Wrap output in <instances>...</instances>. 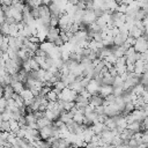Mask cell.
Wrapping results in <instances>:
<instances>
[{
	"label": "cell",
	"instance_id": "6da1fadb",
	"mask_svg": "<svg viewBox=\"0 0 148 148\" xmlns=\"http://www.w3.org/2000/svg\"><path fill=\"white\" fill-rule=\"evenodd\" d=\"M76 95H77L76 91H74L72 89H68L66 87L65 89H62L58 94V99L59 101H62V102H74V98H75Z\"/></svg>",
	"mask_w": 148,
	"mask_h": 148
},
{
	"label": "cell",
	"instance_id": "7a4b0ae2",
	"mask_svg": "<svg viewBox=\"0 0 148 148\" xmlns=\"http://www.w3.org/2000/svg\"><path fill=\"white\" fill-rule=\"evenodd\" d=\"M147 47H148L147 39H143L142 37H139V38L135 39V43L133 45V49H134L135 52H138V53L147 52Z\"/></svg>",
	"mask_w": 148,
	"mask_h": 148
},
{
	"label": "cell",
	"instance_id": "3957f363",
	"mask_svg": "<svg viewBox=\"0 0 148 148\" xmlns=\"http://www.w3.org/2000/svg\"><path fill=\"white\" fill-rule=\"evenodd\" d=\"M3 67H5V71L7 72V74H9V75H12V74H14V73H17L20 69H21V67L15 62V61H13V60H7V61H5V65H3Z\"/></svg>",
	"mask_w": 148,
	"mask_h": 148
},
{
	"label": "cell",
	"instance_id": "277c9868",
	"mask_svg": "<svg viewBox=\"0 0 148 148\" xmlns=\"http://www.w3.org/2000/svg\"><path fill=\"white\" fill-rule=\"evenodd\" d=\"M59 34H60V30L59 28L57 27H50V29L47 30V34H46V42H50L53 44V42L59 37Z\"/></svg>",
	"mask_w": 148,
	"mask_h": 148
},
{
	"label": "cell",
	"instance_id": "5b68a950",
	"mask_svg": "<svg viewBox=\"0 0 148 148\" xmlns=\"http://www.w3.org/2000/svg\"><path fill=\"white\" fill-rule=\"evenodd\" d=\"M52 132H53V125H47L45 127H42L38 130V134H39V138L43 139V140H46L49 139L50 136H52Z\"/></svg>",
	"mask_w": 148,
	"mask_h": 148
},
{
	"label": "cell",
	"instance_id": "8992f818",
	"mask_svg": "<svg viewBox=\"0 0 148 148\" xmlns=\"http://www.w3.org/2000/svg\"><path fill=\"white\" fill-rule=\"evenodd\" d=\"M96 18H97V17L95 16V14H94L92 10H84L83 17H82V23H83L84 25H89V24L94 23V22L96 21Z\"/></svg>",
	"mask_w": 148,
	"mask_h": 148
},
{
	"label": "cell",
	"instance_id": "52a82bcc",
	"mask_svg": "<svg viewBox=\"0 0 148 148\" xmlns=\"http://www.w3.org/2000/svg\"><path fill=\"white\" fill-rule=\"evenodd\" d=\"M101 86H99V83H97L95 80H89V82H88V84L86 86V90L90 94V95H96L97 94V91H98V88H99Z\"/></svg>",
	"mask_w": 148,
	"mask_h": 148
},
{
	"label": "cell",
	"instance_id": "ba28073f",
	"mask_svg": "<svg viewBox=\"0 0 148 148\" xmlns=\"http://www.w3.org/2000/svg\"><path fill=\"white\" fill-rule=\"evenodd\" d=\"M131 116L133 117L134 121L141 123V121L147 117V112H145V111H142V110H140V109H134V110L131 112Z\"/></svg>",
	"mask_w": 148,
	"mask_h": 148
},
{
	"label": "cell",
	"instance_id": "9c48e42d",
	"mask_svg": "<svg viewBox=\"0 0 148 148\" xmlns=\"http://www.w3.org/2000/svg\"><path fill=\"white\" fill-rule=\"evenodd\" d=\"M112 86H105V84H103V86H101L99 88H98V91H97V95H99L103 99L106 97V96H109V95H111L112 94Z\"/></svg>",
	"mask_w": 148,
	"mask_h": 148
},
{
	"label": "cell",
	"instance_id": "30bf717a",
	"mask_svg": "<svg viewBox=\"0 0 148 148\" xmlns=\"http://www.w3.org/2000/svg\"><path fill=\"white\" fill-rule=\"evenodd\" d=\"M88 103L90 104V105H92L94 108H96V106H99V105H102L103 104V98L99 96V95H91L89 98H88Z\"/></svg>",
	"mask_w": 148,
	"mask_h": 148
},
{
	"label": "cell",
	"instance_id": "8fae6325",
	"mask_svg": "<svg viewBox=\"0 0 148 148\" xmlns=\"http://www.w3.org/2000/svg\"><path fill=\"white\" fill-rule=\"evenodd\" d=\"M38 14H39V17H42V18H50L51 17L49 7L47 6H44V5H40L38 7Z\"/></svg>",
	"mask_w": 148,
	"mask_h": 148
},
{
	"label": "cell",
	"instance_id": "7c38bea8",
	"mask_svg": "<svg viewBox=\"0 0 148 148\" xmlns=\"http://www.w3.org/2000/svg\"><path fill=\"white\" fill-rule=\"evenodd\" d=\"M126 38H127V35H124V34H120V32H119L117 36L113 37V45H114V46H120V45H123V44L125 43Z\"/></svg>",
	"mask_w": 148,
	"mask_h": 148
},
{
	"label": "cell",
	"instance_id": "4fadbf2b",
	"mask_svg": "<svg viewBox=\"0 0 148 148\" xmlns=\"http://www.w3.org/2000/svg\"><path fill=\"white\" fill-rule=\"evenodd\" d=\"M53 46H54V45H53L52 43H50V42H42V43H39L38 49L42 50V51H44L45 53H49V52L52 50Z\"/></svg>",
	"mask_w": 148,
	"mask_h": 148
},
{
	"label": "cell",
	"instance_id": "5bb4252c",
	"mask_svg": "<svg viewBox=\"0 0 148 148\" xmlns=\"http://www.w3.org/2000/svg\"><path fill=\"white\" fill-rule=\"evenodd\" d=\"M126 128H127L128 131H131L132 133H136V132H140V131H141V124H140L139 121H134V123H132V124H128V125L126 126Z\"/></svg>",
	"mask_w": 148,
	"mask_h": 148
},
{
	"label": "cell",
	"instance_id": "9a60e30c",
	"mask_svg": "<svg viewBox=\"0 0 148 148\" xmlns=\"http://www.w3.org/2000/svg\"><path fill=\"white\" fill-rule=\"evenodd\" d=\"M13 94H14V90H13V88H12L10 84L3 87V94H2V97H3V98L9 99V98H12V95H13Z\"/></svg>",
	"mask_w": 148,
	"mask_h": 148
},
{
	"label": "cell",
	"instance_id": "2e32d148",
	"mask_svg": "<svg viewBox=\"0 0 148 148\" xmlns=\"http://www.w3.org/2000/svg\"><path fill=\"white\" fill-rule=\"evenodd\" d=\"M20 96L23 98V101H30V99L34 98V95H32L31 90H29V89H27V88H24V89L20 92Z\"/></svg>",
	"mask_w": 148,
	"mask_h": 148
},
{
	"label": "cell",
	"instance_id": "e0dca14e",
	"mask_svg": "<svg viewBox=\"0 0 148 148\" xmlns=\"http://www.w3.org/2000/svg\"><path fill=\"white\" fill-rule=\"evenodd\" d=\"M36 124H37V128L39 130V128H42V127H45V126H47V125H51V124H52V121H51V120H49L47 118L43 117V118L37 119V120H36Z\"/></svg>",
	"mask_w": 148,
	"mask_h": 148
},
{
	"label": "cell",
	"instance_id": "ac0fdd59",
	"mask_svg": "<svg viewBox=\"0 0 148 148\" xmlns=\"http://www.w3.org/2000/svg\"><path fill=\"white\" fill-rule=\"evenodd\" d=\"M10 86H12V88H13L14 92H17V94H20V92L24 89V84H23L22 82H20V81L12 82V83H10Z\"/></svg>",
	"mask_w": 148,
	"mask_h": 148
},
{
	"label": "cell",
	"instance_id": "d6986e66",
	"mask_svg": "<svg viewBox=\"0 0 148 148\" xmlns=\"http://www.w3.org/2000/svg\"><path fill=\"white\" fill-rule=\"evenodd\" d=\"M17 76H18V81L20 82H22L23 84L25 83V81L28 80V73L24 71V69H20L18 72H17Z\"/></svg>",
	"mask_w": 148,
	"mask_h": 148
},
{
	"label": "cell",
	"instance_id": "ffe728a7",
	"mask_svg": "<svg viewBox=\"0 0 148 148\" xmlns=\"http://www.w3.org/2000/svg\"><path fill=\"white\" fill-rule=\"evenodd\" d=\"M104 126L109 130V131H111V130H114L116 128V123H114V119L113 118H106V120L104 121Z\"/></svg>",
	"mask_w": 148,
	"mask_h": 148
},
{
	"label": "cell",
	"instance_id": "44dd1931",
	"mask_svg": "<svg viewBox=\"0 0 148 148\" xmlns=\"http://www.w3.org/2000/svg\"><path fill=\"white\" fill-rule=\"evenodd\" d=\"M45 98H46L47 101H50V102H56V101L58 99V95H57V92L54 91V89H51V90L46 94Z\"/></svg>",
	"mask_w": 148,
	"mask_h": 148
},
{
	"label": "cell",
	"instance_id": "7402d4cb",
	"mask_svg": "<svg viewBox=\"0 0 148 148\" xmlns=\"http://www.w3.org/2000/svg\"><path fill=\"white\" fill-rule=\"evenodd\" d=\"M8 124H9V128H10V132H13V133H16V132H17V130L20 128L17 120H14V119H9V120H8Z\"/></svg>",
	"mask_w": 148,
	"mask_h": 148
},
{
	"label": "cell",
	"instance_id": "603a6c76",
	"mask_svg": "<svg viewBox=\"0 0 148 148\" xmlns=\"http://www.w3.org/2000/svg\"><path fill=\"white\" fill-rule=\"evenodd\" d=\"M74 103H80V104H82V105H88L89 103H88V98H84L83 96H81V95H76L75 96V98H74Z\"/></svg>",
	"mask_w": 148,
	"mask_h": 148
},
{
	"label": "cell",
	"instance_id": "cb8c5ba5",
	"mask_svg": "<svg viewBox=\"0 0 148 148\" xmlns=\"http://www.w3.org/2000/svg\"><path fill=\"white\" fill-rule=\"evenodd\" d=\"M83 118H84V114H82V113H75V114H73V121L74 123H76V124H79V125H81L82 124V121H83Z\"/></svg>",
	"mask_w": 148,
	"mask_h": 148
},
{
	"label": "cell",
	"instance_id": "d4e9b609",
	"mask_svg": "<svg viewBox=\"0 0 148 148\" xmlns=\"http://www.w3.org/2000/svg\"><path fill=\"white\" fill-rule=\"evenodd\" d=\"M10 6H12L14 9H16L17 12H21V13H22L23 7H24V3H23L22 1H20V0H18V1H16V2H13Z\"/></svg>",
	"mask_w": 148,
	"mask_h": 148
},
{
	"label": "cell",
	"instance_id": "484cf974",
	"mask_svg": "<svg viewBox=\"0 0 148 148\" xmlns=\"http://www.w3.org/2000/svg\"><path fill=\"white\" fill-rule=\"evenodd\" d=\"M147 16V12L146 10H142V9H139L136 13H135V15H134V20H139V21H141L143 17H146Z\"/></svg>",
	"mask_w": 148,
	"mask_h": 148
},
{
	"label": "cell",
	"instance_id": "4316f807",
	"mask_svg": "<svg viewBox=\"0 0 148 148\" xmlns=\"http://www.w3.org/2000/svg\"><path fill=\"white\" fill-rule=\"evenodd\" d=\"M111 145H112L113 147H117V146L124 145V141H123V139L119 138V135H116V136L112 138V140H111Z\"/></svg>",
	"mask_w": 148,
	"mask_h": 148
},
{
	"label": "cell",
	"instance_id": "83f0119b",
	"mask_svg": "<svg viewBox=\"0 0 148 148\" xmlns=\"http://www.w3.org/2000/svg\"><path fill=\"white\" fill-rule=\"evenodd\" d=\"M28 61H29V65H30V69H31V71H37V69H39V66H38V64L35 61L34 58H29Z\"/></svg>",
	"mask_w": 148,
	"mask_h": 148
},
{
	"label": "cell",
	"instance_id": "f1b7e54d",
	"mask_svg": "<svg viewBox=\"0 0 148 148\" xmlns=\"http://www.w3.org/2000/svg\"><path fill=\"white\" fill-rule=\"evenodd\" d=\"M53 87H54L53 89H56V90H58V91H61L62 89H65V88H66V84H65L62 81H60V80H59V81H57V82L53 84Z\"/></svg>",
	"mask_w": 148,
	"mask_h": 148
},
{
	"label": "cell",
	"instance_id": "f546056e",
	"mask_svg": "<svg viewBox=\"0 0 148 148\" xmlns=\"http://www.w3.org/2000/svg\"><path fill=\"white\" fill-rule=\"evenodd\" d=\"M24 118H25V121H27V125L28 124H31V123H36V118L34 117V114H32V112H30V113H27L25 116H24Z\"/></svg>",
	"mask_w": 148,
	"mask_h": 148
},
{
	"label": "cell",
	"instance_id": "4dcf8cb0",
	"mask_svg": "<svg viewBox=\"0 0 148 148\" xmlns=\"http://www.w3.org/2000/svg\"><path fill=\"white\" fill-rule=\"evenodd\" d=\"M123 80L120 79V76L119 75H117V76H114L113 77V83H112V87H121L123 86Z\"/></svg>",
	"mask_w": 148,
	"mask_h": 148
},
{
	"label": "cell",
	"instance_id": "1f68e13d",
	"mask_svg": "<svg viewBox=\"0 0 148 148\" xmlns=\"http://www.w3.org/2000/svg\"><path fill=\"white\" fill-rule=\"evenodd\" d=\"M0 132H10V128H9V124L8 121H2L1 125H0Z\"/></svg>",
	"mask_w": 148,
	"mask_h": 148
},
{
	"label": "cell",
	"instance_id": "d6a6232c",
	"mask_svg": "<svg viewBox=\"0 0 148 148\" xmlns=\"http://www.w3.org/2000/svg\"><path fill=\"white\" fill-rule=\"evenodd\" d=\"M0 116H1V118H2L3 121H8V120L10 119V111H7V110L5 109V111H3L2 113H0Z\"/></svg>",
	"mask_w": 148,
	"mask_h": 148
},
{
	"label": "cell",
	"instance_id": "836d02e7",
	"mask_svg": "<svg viewBox=\"0 0 148 148\" xmlns=\"http://www.w3.org/2000/svg\"><path fill=\"white\" fill-rule=\"evenodd\" d=\"M102 39H103V36H102V32L101 31L92 34V40H95V42H102Z\"/></svg>",
	"mask_w": 148,
	"mask_h": 148
},
{
	"label": "cell",
	"instance_id": "e575fe53",
	"mask_svg": "<svg viewBox=\"0 0 148 148\" xmlns=\"http://www.w3.org/2000/svg\"><path fill=\"white\" fill-rule=\"evenodd\" d=\"M116 59H117V58H116V57H114V56L111 53V54H109V56H108L105 59H103V60H105L106 62H109V64H111V65H114Z\"/></svg>",
	"mask_w": 148,
	"mask_h": 148
},
{
	"label": "cell",
	"instance_id": "d590c367",
	"mask_svg": "<svg viewBox=\"0 0 148 148\" xmlns=\"http://www.w3.org/2000/svg\"><path fill=\"white\" fill-rule=\"evenodd\" d=\"M126 8H127V6L126 5H124V3H118V7H117V12H119V13H121V14H125L126 13Z\"/></svg>",
	"mask_w": 148,
	"mask_h": 148
},
{
	"label": "cell",
	"instance_id": "8d00e7d4",
	"mask_svg": "<svg viewBox=\"0 0 148 148\" xmlns=\"http://www.w3.org/2000/svg\"><path fill=\"white\" fill-rule=\"evenodd\" d=\"M58 20H59V17L51 16L50 22H49V25H50V27H57V25H58Z\"/></svg>",
	"mask_w": 148,
	"mask_h": 148
},
{
	"label": "cell",
	"instance_id": "74e56055",
	"mask_svg": "<svg viewBox=\"0 0 148 148\" xmlns=\"http://www.w3.org/2000/svg\"><path fill=\"white\" fill-rule=\"evenodd\" d=\"M30 14H31V16L36 20V18H38L39 17V14H38V7H36V8H31L30 9Z\"/></svg>",
	"mask_w": 148,
	"mask_h": 148
},
{
	"label": "cell",
	"instance_id": "f35d334b",
	"mask_svg": "<svg viewBox=\"0 0 148 148\" xmlns=\"http://www.w3.org/2000/svg\"><path fill=\"white\" fill-rule=\"evenodd\" d=\"M127 147H131V148H135V147H138V142H136V140L135 139H130L128 140V142H127Z\"/></svg>",
	"mask_w": 148,
	"mask_h": 148
},
{
	"label": "cell",
	"instance_id": "ab89813d",
	"mask_svg": "<svg viewBox=\"0 0 148 148\" xmlns=\"http://www.w3.org/2000/svg\"><path fill=\"white\" fill-rule=\"evenodd\" d=\"M134 53H135V51H134L133 46H130L128 49H126V51H125V54H124V57H130V56H132V54H134Z\"/></svg>",
	"mask_w": 148,
	"mask_h": 148
},
{
	"label": "cell",
	"instance_id": "60d3db41",
	"mask_svg": "<svg viewBox=\"0 0 148 148\" xmlns=\"http://www.w3.org/2000/svg\"><path fill=\"white\" fill-rule=\"evenodd\" d=\"M76 8L77 9H80V10H84L86 9V2L84 1H79V2H76Z\"/></svg>",
	"mask_w": 148,
	"mask_h": 148
},
{
	"label": "cell",
	"instance_id": "b9f144b4",
	"mask_svg": "<svg viewBox=\"0 0 148 148\" xmlns=\"http://www.w3.org/2000/svg\"><path fill=\"white\" fill-rule=\"evenodd\" d=\"M92 12H94V14H95V16H96V17H101V16L104 14V12H103L101 8H95Z\"/></svg>",
	"mask_w": 148,
	"mask_h": 148
},
{
	"label": "cell",
	"instance_id": "7bdbcfd3",
	"mask_svg": "<svg viewBox=\"0 0 148 148\" xmlns=\"http://www.w3.org/2000/svg\"><path fill=\"white\" fill-rule=\"evenodd\" d=\"M28 40L30 43H34V44H39V39L37 36H30V37H28Z\"/></svg>",
	"mask_w": 148,
	"mask_h": 148
},
{
	"label": "cell",
	"instance_id": "ee69618b",
	"mask_svg": "<svg viewBox=\"0 0 148 148\" xmlns=\"http://www.w3.org/2000/svg\"><path fill=\"white\" fill-rule=\"evenodd\" d=\"M125 43H127L130 46H133V45H134V43H135V38L131 37V36H127V38H126Z\"/></svg>",
	"mask_w": 148,
	"mask_h": 148
},
{
	"label": "cell",
	"instance_id": "f6af8a7d",
	"mask_svg": "<svg viewBox=\"0 0 148 148\" xmlns=\"http://www.w3.org/2000/svg\"><path fill=\"white\" fill-rule=\"evenodd\" d=\"M125 66H126V72L127 73H132L133 71H134V64H125Z\"/></svg>",
	"mask_w": 148,
	"mask_h": 148
},
{
	"label": "cell",
	"instance_id": "bcb514c9",
	"mask_svg": "<svg viewBox=\"0 0 148 148\" xmlns=\"http://www.w3.org/2000/svg\"><path fill=\"white\" fill-rule=\"evenodd\" d=\"M84 10H94V3H92V1H87L86 2V9Z\"/></svg>",
	"mask_w": 148,
	"mask_h": 148
},
{
	"label": "cell",
	"instance_id": "7dc6e473",
	"mask_svg": "<svg viewBox=\"0 0 148 148\" xmlns=\"http://www.w3.org/2000/svg\"><path fill=\"white\" fill-rule=\"evenodd\" d=\"M79 95H81V96H83L84 98H89V97L91 96V95H90V94H89V92H88V91H87L86 89H82V90H81V91L79 92Z\"/></svg>",
	"mask_w": 148,
	"mask_h": 148
},
{
	"label": "cell",
	"instance_id": "c3c4849f",
	"mask_svg": "<svg viewBox=\"0 0 148 148\" xmlns=\"http://www.w3.org/2000/svg\"><path fill=\"white\" fill-rule=\"evenodd\" d=\"M62 44H64V42L60 39V37H58V38H57V39L53 42V45H54V46H58V47H60Z\"/></svg>",
	"mask_w": 148,
	"mask_h": 148
},
{
	"label": "cell",
	"instance_id": "681fc988",
	"mask_svg": "<svg viewBox=\"0 0 148 148\" xmlns=\"http://www.w3.org/2000/svg\"><path fill=\"white\" fill-rule=\"evenodd\" d=\"M133 1H134V0H121L120 2H121V3H124V5H126V6H128V5H130V3H132Z\"/></svg>",
	"mask_w": 148,
	"mask_h": 148
},
{
	"label": "cell",
	"instance_id": "f907efd6",
	"mask_svg": "<svg viewBox=\"0 0 148 148\" xmlns=\"http://www.w3.org/2000/svg\"><path fill=\"white\" fill-rule=\"evenodd\" d=\"M138 148H147V143H140L138 146Z\"/></svg>",
	"mask_w": 148,
	"mask_h": 148
},
{
	"label": "cell",
	"instance_id": "816d5d0a",
	"mask_svg": "<svg viewBox=\"0 0 148 148\" xmlns=\"http://www.w3.org/2000/svg\"><path fill=\"white\" fill-rule=\"evenodd\" d=\"M3 65H5V61H3L2 58L0 57V67H3Z\"/></svg>",
	"mask_w": 148,
	"mask_h": 148
},
{
	"label": "cell",
	"instance_id": "f5cc1de1",
	"mask_svg": "<svg viewBox=\"0 0 148 148\" xmlns=\"http://www.w3.org/2000/svg\"><path fill=\"white\" fill-rule=\"evenodd\" d=\"M3 37H5V36H3V35H2L1 32H0V45L2 44V40H3Z\"/></svg>",
	"mask_w": 148,
	"mask_h": 148
},
{
	"label": "cell",
	"instance_id": "db71d44e",
	"mask_svg": "<svg viewBox=\"0 0 148 148\" xmlns=\"http://www.w3.org/2000/svg\"><path fill=\"white\" fill-rule=\"evenodd\" d=\"M3 120H2V118H1V116H0V125H1V123H2Z\"/></svg>",
	"mask_w": 148,
	"mask_h": 148
},
{
	"label": "cell",
	"instance_id": "11a10c76",
	"mask_svg": "<svg viewBox=\"0 0 148 148\" xmlns=\"http://www.w3.org/2000/svg\"><path fill=\"white\" fill-rule=\"evenodd\" d=\"M1 148H12V146L10 147H1Z\"/></svg>",
	"mask_w": 148,
	"mask_h": 148
}]
</instances>
